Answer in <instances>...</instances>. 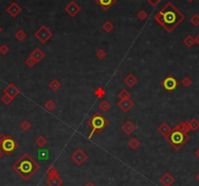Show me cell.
<instances>
[{
  "instance_id": "obj_17",
  "label": "cell",
  "mask_w": 199,
  "mask_h": 186,
  "mask_svg": "<svg viewBox=\"0 0 199 186\" xmlns=\"http://www.w3.org/2000/svg\"><path fill=\"white\" fill-rule=\"evenodd\" d=\"M30 57H32L33 58H34L36 63H39V62H41L42 59L45 58V53L43 51H41V49L35 48L34 50L32 51L31 54H30Z\"/></svg>"
},
{
  "instance_id": "obj_42",
  "label": "cell",
  "mask_w": 199,
  "mask_h": 186,
  "mask_svg": "<svg viewBox=\"0 0 199 186\" xmlns=\"http://www.w3.org/2000/svg\"><path fill=\"white\" fill-rule=\"evenodd\" d=\"M194 40H195V43L199 45V34H197V35L194 37Z\"/></svg>"
},
{
  "instance_id": "obj_25",
  "label": "cell",
  "mask_w": 199,
  "mask_h": 186,
  "mask_svg": "<svg viewBox=\"0 0 199 186\" xmlns=\"http://www.w3.org/2000/svg\"><path fill=\"white\" fill-rule=\"evenodd\" d=\"M184 44L187 46L188 48H191L193 47V45L195 44V40H194V37L192 35H188L184 39Z\"/></svg>"
},
{
  "instance_id": "obj_21",
  "label": "cell",
  "mask_w": 199,
  "mask_h": 186,
  "mask_svg": "<svg viewBox=\"0 0 199 186\" xmlns=\"http://www.w3.org/2000/svg\"><path fill=\"white\" fill-rule=\"evenodd\" d=\"M46 174L48 175V178H51V177H55V176H58L59 175V172H58V170L56 169L55 166H49L46 170Z\"/></svg>"
},
{
  "instance_id": "obj_45",
  "label": "cell",
  "mask_w": 199,
  "mask_h": 186,
  "mask_svg": "<svg viewBox=\"0 0 199 186\" xmlns=\"http://www.w3.org/2000/svg\"><path fill=\"white\" fill-rule=\"evenodd\" d=\"M84 186H96V185H95L94 183H92V182H90V181H89V182H87V183H86V184H85Z\"/></svg>"
},
{
  "instance_id": "obj_38",
  "label": "cell",
  "mask_w": 199,
  "mask_h": 186,
  "mask_svg": "<svg viewBox=\"0 0 199 186\" xmlns=\"http://www.w3.org/2000/svg\"><path fill=\"white\" fill-rule=\"evenodd\" d=\"M96 56H97V58H98L99 59H104V58H105V57L108 56V54H107V52H105L104 50L100 49V50L97 51Z\"/></svg>"
},
{
  "instance_id": "obj_8",
  "label": "cell",
  "mask_w": 199,
  "mask_h": 186,
  "mask_svg": "<svg viewBox=\"0 0 199 186\" xmlns=\"http://www.w3.org/2000/svg\"><path fill=\"white\" fill-rule=\"evenodd\" d=\"M162 87L167 91V92H174L179 86V82L177 79L173 75H169L166 78H164V80L161 83Z\"/></svg>"
},
{
  "instance_id": "obj_43",
  "label": "cell",
  "mask_w": 199,
  "mask_h": 186,
  "mask_svg": "<svg viewBox=\"0 0 199 186\" xmlns=\"http://www.w3.org/2000/svg\"><path fill=\"white\" fill-rule=\"evenodd\" d=\"M5 136H6V135H4V134H0V142L3 141V139L5 138Z\"/></svg>"
},
{
  "instance_id": "obj_44",
  "label": "cell",
  "mask_w": 199,
  "mask_h": 186,
  "mask_svg": "<svg viewBox=\"0 0 199 186\" xmlns=\"http://www.w3.org/2000/svg\"><path fill=\"white\" fill-rule=\"evenodd\" d=\"M194 154H195V156L199 159V147L195 150V152H194Z\"/></svg>"
},
{
  "instance_id": "obj_20",
  "label": "cell",
  "mask_w": 199,
  "mask_h": 186,
  "mask_svg": "<svg viewBox=\"0 0 199 186\" xmlns=\"http://www.w3.org/2000/svg\"><path fill=\"white\" fill-rule=\"evenodd\" d=\"M46 184H47L48 186H61L63 184V179L61 178L60 175L55 176V177H51V178H47Z\"/></svg>"
},
{
  "instance_id": "obj_39",
  "label": "cell",
  "mask_w": 199,
  "mask_h": 186,
  "mask_svg": "<svg viewBox=\"0 0 199 186\" xmlns=\"http://www.w3.org/2000/svg\"><path fill=\"white\" fill-rule=\"evenodd\" d=\"M181 83H182V85L184 86V87L188 88L189 86H191L192 81H191V79H190L189 77H184V78H183V80H182Z\"/></svg>"
},
{
  "instance_id": "obj_13",
  "label": "cell",
  "mask_w": 199,
  "mask_h": 186,
  "mask_svg": "<svg viewBox=\"0 0 199 186\" xmlns=\"http://www.w3.org/2000/svg\"><path fill=\"white\" fill-rule=\"evenodd\" d=\"M121 131L124 132L125 135L130 136L136 131V126L134 123H132L131 121H126L122 126H121Z\"/></svg>"
},
{
  "instance_id": "obj_15",
  "label": "cell",
  "mask_w": 199,
  "mask_h": 186,
  "mask_svg": "<svg viewBox=\"0 0 199 186\" xmlns=\"http://www.w3.org/2000/svg\"><path fill=\"white\" fill-rule=\"evenodd\" d=\"M116 1L117 0H95V2L104 11H108Z\"/></svg>"
},
{
  "instance_id": "obj_40",
  "label": "cell",
  "mask_w": 199,
  "mask_h": 186,
  "mask_svg": "<svg viewBox=\"0 0 199 186\" xmlns=\"http://www.w3.org/2000/svg\"><path fill=\"white\" fill-rule=\"evenodd\" d=\"M9 51H10V49L8 47V45H6V44L0 45V54L1 55H7Z\"/></svg>"
},
{
  "instance_id": "obj_41",
  "label": "cell",
  "mask_w": 199,
  "mask_h": 186,
  "mask_svg": "<svg viewBox=\"0 0 199 186\" xmlns=\"http://www.w3.org/2000/svg\"><path fill=\"white\" fill-rule=\"evenodd\" d=\"M147 1L152 6V7H155V6L158 5V3L161 1V0H147Z\"/></svg>"
},
{
  "instance_id": "obj_31",
  "label": "cell",
  "mask_w": 199,
  "mask_h": 186,
  "mask_svg": "<svg viewBox=\"0 0 199 186\" xmlns=\"http://www.w3.org/2000/svg\"><path fill=\"white\" fill-rule=\"evenodd\" d=\"M20 127H21V129H22L23 131L28 132V131H29V130L32 128V125H31V123H30L29 121L24 120V121L21 123V125H20Z\"/></svg>"
},
{
  "instance_id": "obj_12",
  "label": "cell",
  "mask_w": 199,
  "mask_h": 186,
  "mask_svg": "<svg viewBox=\"0 0 199 186\" xmlns=\"http://www.w3.org/2000/svg\"><path fill=\"white\" fill-rule=\"evenodd\" d=\"M7 13L12 17V18H16L18 17L22 12V8L18 3L16 2H12L8 7H7Z\"/></svg>"
},
{
  "instance_id": "obj_32",
  "label": "cell",
  "mask_w": 199,
  "mask_h": 186,
  "mask_svg": "<svg viewBox=\"0 0 199 186\" xmlns=\"http://www.w3.org/2000/svg\"><path fill=\"white\" fill-rule=\"evenodd\" d=\"M99 107L101 109V111L105 112L110 108V103L108 101H102L101 103L99 104Z\"/></svg>"
},
{
  "instance_id": "obj_23",
  "label": "cell",
  "mask_w": 199,
  "mask_h": 186,
  "mask_svg": "<svg viewBox=\"0 0 199 186\" xmlns=\"http://www.w3.org/2000/svg\"><path fill=\"white\" fill-rule=\"evenodd\" d=\"M62 85L61 83L59 82L58 79H53V80L49 83V88L53 91V92H57L61 89Z\"/></svg>"
},
{
  "instance_id": "obj_4",
  "label": "cell",
  "mask_w": 199,
  "mask_h": 186,
  "mask_svg": "<svg viewBox=\"0 0 199 186\" xmlns=\"http://www.w3.org/2000/svg\"><path fill=\"white\" fill-rule=\"evenodd\" d=\"M189 136L184 134L176 129H172V131L165 136L166 141H167L175 150H180L183 146L189 141Z\"/></svg>"
},
{
  "instance_id": "obj_14",
  "label": "cell",
  "mask_w": 199,
  "mask_h": 186,
  "mask_svg": "<svg viewBox=\"0 0 199 186\" xmlns=\"http://www.w3.org/2000/svg\"><path fill=\"white\" fill-rule=\"evenodd\" d=\"M160 183L163 186H172L175 183V178L172 176L169 172L166 171L160 178Z\"/></svg>"
},
{
  "instance_id": "obj_47",
  "label": "cell",
  "mask_w": 199,
  "mask_h": 186,
  "mask_svg": "<svg viewBox=\"0 0 199 186\" xmlns=\"http://www.w3.org/2000/svg\"><path fill=\"white\" fill-rule=\"evenodd\" d=\"M195 177H196V179H197V181L199 182V171L197 172V175H196V176H195Z\"/></svg>"
},
{
  "instance_id": "obj_33",
  "label": "cell",
  "mask_w": 199,
  "mask_h": 186,
  "mask_svg": "<svg viewBox=\"0 0 199 186\" xmlns=\"http://www.w3.org/2000/svg\"><path fill=\"white\" fill-rule=\"evenodd\" d=\"M94 94L98 98H102L105 96V91L103 87H99L94 91Z\"/></svg>"
},
{
  "instance_id": "obj_3",
  "label": "cell",
  "mask_w": 199,
  "mask_h": 186,
  "mask_svg": "<svg viewBox=\"0 0 199 186\" xmlns=\"http://www.w3.org/2000/svg\"><path fill=\"white\" fill-rule=\"evenodd\" d=\"M87 124L91 128V132L88 138H91L95 134H100L101 132H103L108 126L109 122L101 112H96L88 120Z\"/></svg>"
},
{
  "instance_id": "obj_7",
  "label": "cell",
  "mask_w": 199,
  "mask_h": 186,
  "mask_svg": "<svg viewBox=\"0 0 199 186\" xmlns=\"http://www.w3.org/2000/svg\"><path fill=\"white\" fill-rule=\"evenodd\" d=\"M70 159L77 166H82L86 161L88 160V154L86 153L85 151H83L81 148H78L70 155Z\"/></svg>"
},
{
  "instance_id": "obj_26",
  "label": "cell",
  "mask_w": 199,
  "mask_h": 186,
  "mask_svg": "<svg viewBox=\"0 0 199 186\" xmlns=\"http://www.w3.org/2000/svg\"><path fill=\"white\" fill-rule=\"evenodd\" d=\"M34 142H35V144L38 146V147L43 148L44 146L47 144V139H46L43 136H39L34 141Z\"/></svg>"
},
{
  "instance_id": "obj_9",
  "label": "cell",
  "mask_w": 199,
  "mask_h": 186,
  "mask_svg": "<svg viewBox=\"0 0 199 186\" xmlns=\"http://www.w3.org/2000/svg\"><path fill=\"white\" fill-rule=\"evenodd\" d=\"M80 11H81V7L75 1H73V0H71L64 7V12L71 18L76 17L79 13H80Z\"/></svg>"
},
{
  "instance_id": "obj_48",
  "label": "cell",
  "mask_w": 199,
  "mask_h": 186,
  "mask_svg": "<svg viewBox=\"0 0 199 186\" xmlns=\"http://www.w3.org/2000/svg\"><path fill=\"white\" fill-rule=\"evenodd\" d=\"M187 1H188V2H193L194 0H187Z\"/></svg>"
},
{
  "instance_id": "obj_34",
  "label": "cell",
  "mask_w": 199,
  "mask_h": 186,
  "mask_svg": "<svg viewBox=\"0 0 199 186\" xmlns=\"http://www.w3.org/2000/svg\"><path fill=\"white\" fill-rule=\"evenodd\" d=\"M1 101L3 102V103H4V104L9 105L13 101H14V98L11 97H10L9 95H7V94H4V95L1 97Z\"/></svg>"
},
{
  "instance_id": "obj_2",
  "label": "cell",
  "mask_w": 199,
  "mask_h": 186,
  "mask_svg": "<svg viewBox=\"0 0 199 186\" xmlns=\"http://www.w3.org/2000/svg\"><path fill=\"white\" fill-rule=\"evenodd\" d=\"M12 169L21 176L24 181H28L32 175L40 170L39 165L29 153H24L12 165Z\"/></svg>"
},
{
  "instance_id": "obj_30",
  "label": "cell",
  "mask_w": 199,
  "mask_h": 186,
  "mask_svg": "<svg viewBox=\"0 0 199 186\" xmlns=\"http://www.w3.org/2000/svg\"><path fill=\"white\" fill-rule=\"evenodd\" d=\"M188 122H189V126H190L191 131H197L199 129V121L196 118H192L191 120Z\"/></svg>"
},
{
  "instance_id": "obj_36",
  "label": "cell",
  "mask_w": 199,
  "mask_h": 186,
  "mask_svg": "<svg viewBox=\"0 0 199 186\" xmlns=\"http://www.w3.org/2000/svg\"><path fill=\"white\" fill-rule=\"evenodd\" d=\"M190 24L193 26H198L199 25V15L194 14L190 18Z\"/></svg>"
},
{
  "instance_id": "obj_35",
  "label": "cell",
  "mask_w": 199,
  "mask_h": 186,
  "mask_svg": "<svg viewBox=\"0 0 199 186\" xmlns=\"http://www.w3.org/2000/svg\"><path fill=\"white\" fill-rule=\"evenodd\" d=\"M137 17H138L139 19H141V21H145V19H147L148 17V14L144 10H140L138 12Z\"/></svg>"
},
{
  "instance_id": "obj_18",
  "label": "cell",
  "mask_w": 199,
  "mask_h": 186,
  "mask_svg": "<svg viewBox=\"0 0 199 186\" xmlns=\"http://www.w3.org/2000/svg\"><path fill=\"white\" fill-rule=\"evenodd\" d=\"M124 83L128 86V87L132 88L138 83V78L133 74V73H130L127 76L124 78Z\"/></svg>"
},
{
  "instance_id": "obj_19",
  "label": "cell",
  "mask_w": 199,
  "mask_h": 186,
  "mask_svg": "<svg viewBox=\"0 0 199 186\" xmlns=\"http://www.w3.org/2000/svg\"><path fill=\"white\" fill-rule=\"evenodd\" d=\"M174 129L180 131L182 132H184V134H188V132L190 131V126H189V122L188 121H183L180 124H178L177 126H175Z\"/></svg>"
},
{
  "instance_id": "obj_10",
  "label": "cell",
  "mask_w": 199,
  "mask_h": 186,
  "mask_svg": "<svg viewBox=\"0 0 199 186\" xmlns=\"http://www.w3.org/2000/svg\"><path fill=\"white\" fill-rule=\"evenodd\" d=\"M134 105H135V103L131 98L120 99V101L117 102V106L121 109L122 112H124V113H128V112L134 107Z\"/></svg>"
},
{
  "instance_id": "obj_24",
  "label": "cell",
  "mask_w": 199,
  "mask_h": 186,
  "mask_svg": "<svg viewBox=\"0 0 199 186\" xmlns=\"http://www.w3.org/2000/svg\"><path fill=\"white\" fill-rule=\"evenodd\" d=\"M102 28H103V30H104V32L110 33L112 30L114 29V25H113V24H112L110 21H107L105 23H104V24H103Z\"/></svg>"
},
{
  "instance_id": "obj_16",
  "label": "cell",
  "mask_w": 199,
  "mask_h": 186,
  "mask_svg": "<svg viewBox=\"0 0 199 186\" xmlns=\"http://www.w3.org/2000/svg\"><path fill=\"white\" fill-rule=\"evenodd\" d=\"M171 131H172V128L170 127V125L168 123H166V122H162L157 128V132L161 136H163L164 137L167 136Z\"/></svg>"
},
{
  "instance_id": "obj_5",
  "label": "cell",
  "mask_w": 199,
  "mask_h": 186,
  "mask_svg": "<svg viewBox=\"0 0 199 186\" xmlns=\"http://www.w3.org/2000/svg\"><path fill=\"white\" fill-rule=\"evenodd\" d=\"M19 147V143L11 136H6L3 141L0 142V148L6 155H11Z\"/></svg>"
},
{
  "instance_id": "obj_28",
  "label": "cell",
  "mask_w": 199,
  "mask_h": 186,
  "mask_svg": "<svg viewBox=\"0 0 199 186\" xmlns=\"http://www.w3.org/2000/svg\"><path fill=\"white\" fill-rule=\"evenodd\" d=\"M44 107H45L46 110H48V111L52 112V111H54V110L56 109L57 104H56L55 102H53V101H51V99H50V101H48L47 102H46V103L44 104Z\"/></svg>"
},
{
  "instance_id": "obj_29",
  "label": "cell",
  "mask_w": 199,
  "mask_h": 186,
  "mask_svg": "<svg viewBox=\"0 0 199 186\" xmlns=\"http://www.w3.org/2000/svg\"><path fill=\"white\" fill-rule=\"evenodd\" d=\"M117 96H118V97L120 98V99H125V98H130L131 94H130V92L128 90L123 89V90H121L120 92L118 93Z\"/></svg>"
},
{
  "instance_id": "obj_49",
  "label": "cell",
  "mask_w": 199,
  "mask_h": 186,
  "mask_svg": "<svg viewBox=\"0 0 199 186\" xmlns=\"http://www.w3.org/2000/svg\"><path fill=\"white\" fill-rule=\"evenodd\" d=\"M1 32H2V28L0 26V33H1Z\"/></svg>"
},
{
  "instance_id": "obj_22",
  "label": "cell",
  "mask_w": 199,
  "mask_h": 186,
  "mask_svg": "<svg viewBox=\"0 0 199 186\" xmlns=\"http://www.w3.org/2000/svg\"><path fill=\"white\" fill-rule=\"evenodd\" d=\"M128 145H129V147L131 149L136 150V149H138L141 146V141H139L137 137H132L130 141H129V142H128Z\"/></svg>"
},
{
  "instance_id": "obj_46",
  "label": "cell",
  "mask_w": 199,
  "mask_h": 186,
  "mask_svg": "<svg viewBox=\"0 0 199 186\" xmlns=\"http://www.w3.org/2000/svg\"><path fill=\"white\" fill-rule=\"evenodd\" d=\"M2 156H3V151L1 150V148H0V159L2 158Z\"/></svg>"
},
{
  "instance_id": "obj_27",
  "label": "cell",
  "mask_w": 199,
  "mask_h": 186,
  "mask_svg": "<svg viewBox=\"0 0 199 186\" xmlns=\"http://www.w3.org/2000/svg\"><path fill=\"white\" fill-rule=\"evenodd\" d=\"M15 38L17 39L18 41H24V39L26 38V33L25 31H24L23 29H19L16 33H15Z\"/></svg>"
},
{
  "instance_id": "obj_1",
  "label": "cell",
  "mask_w": 199,
  "mask_h": 186,
  "mask_svg": "<svg viewBox=\"0 0 199 186\" xmlns=\"http://www.w3.org/2000/svg\"><path fill=\"white\" fill-rule=\"evenodd\" d=\"M184 18L183 13L179 11L173 3L168 2L160 11L157 12L154 16V21L167 32H172L184 22Z\"/></svg>"
},
{
  "instance_id": "obj_6",
  "label": "cell",
  "mask_w": 199,
  "mask_h": 186,
  "mask_svg": "<svg viewBox=\"0 0 199 186\" xmlns=\"http://www.w3.org/2000/svg\"><path fill=\"white\" fill-rule=\"evenodd\" d=\"M34 37L41 44H45L53 37V32L47 28V26L41 25L40 28L34 32Z\"/></svg>"
},
{
  "instance_id": "obj_37",
  "label": "cell",
  "mask_w": 199,
  "mask_h": 186,
  "mask_svg": "<svg viewBox=\"0 0 199 186\" xmlns=\"http://www.w3.org/2000/svg\"><path fill=\"white\" fill-rule=\"evenodd\" d=\"M24 63H25V64H26V65L29 66V67H33V66H34V65L37 63L35 62V59L33 58L32 57H30V56L25 59V62H24Z\"/></svg>"
},
{
  "instance_id": "obj_11",
  "label": "cell",
  "mask_w": 199,
  "mask_h": 186,
  "mask_svg": "<svg viewBox=\"0 0 199 186\" xmlns=\"http://www.w3.org/2000/svg\"><path fill=\"white\" fill-rule=\"evenodd\" d=\"M3 93H4V94L9 95L11 97L15 98L16 97H18L20 95L21 91H20V89L17 87V86L14 83H10L8 86H6V88L4 89Z\"/></svg>"
}]
</instances>
